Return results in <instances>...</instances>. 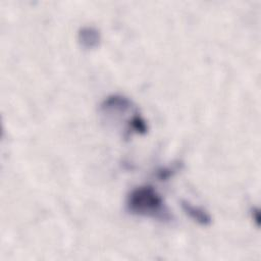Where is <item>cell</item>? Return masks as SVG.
I'll list each match as a JSON object with an SVG mask.
<instances>
[{
	"instance_id": "obj_1",
	"label": "cell",
	"mask_w": 261,
	"mask_h": 261,
	"mask_svg": "<svg viewBox=\"0 0 261 261\" xmlns=\"http://www.w3.org/2000/svg\"><path fill=\"white\" fill-rule=\"evenodd\" d=\"M126 208L134 215L163 221L170 219L169 211L162 196L150 185L134 188L126 197Z\"/></svg>"
},
{
	"instance_id": "obj_2",
	"label": "cell",
	"mask_w": 261,
	"mask_h": 261,
	"mask_svg": "<svg viewBox=\"0 0 261 261\" xmlns=\"http://www.w3.org/2000/svg\"><path fill=\"white\" fill-rule=\"evenodd\" d=\"M134 108L133 101L122 94H112L107 96L100 104V111L104 114L125 113Z\"/></svg>"
},
{
	"instance_id": "obj_3",
	"label": "cell",
	"mask_w": 261,
	"mask_h": 261,
	"mask_svg": "<svg viewBox=\"0 0 261 261\" xmlns=\"http://www.w3.org/2000/svg\"><path fill=\"white\" fill-rule=\"evenodd\" d=\"M102 36L100 30L93 25H84L77 31V43L83 49L93 50L100 46Z\"/></svg>"
},
{
	"instance_id": "obj_4",
	"label": "cell",
	"mask_w": 261,
	"mask_h": 261,
	"mask_svg": "<svg viewBox=\"0 0 261 261\" xmlns=\"http://www.w3.org/2000/svg\"><path fill=\"white\" fill-rule=\"evenodd\" d=\"M180 206L184 212L198 224L202 226H209L212 223V216L204 208L194 205L187 200H181Z\"/></svg>"
}]
</instances>
